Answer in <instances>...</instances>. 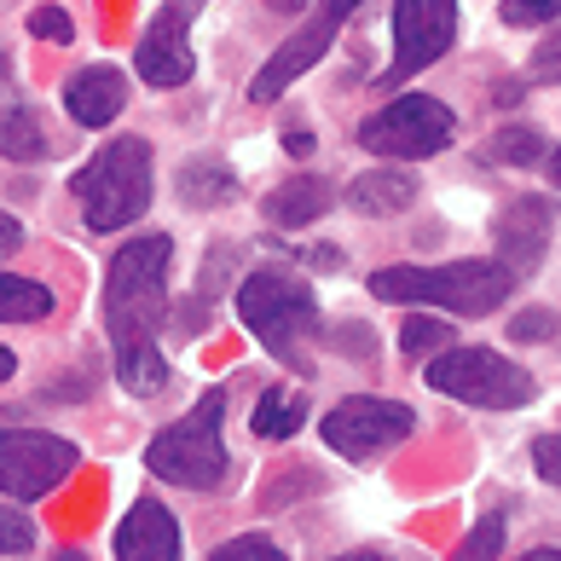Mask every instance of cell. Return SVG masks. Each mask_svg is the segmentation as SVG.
I'll return each instance as SVG.
<instances>
[{"mask_svg":"<svg viewBox=\"0 0 561 561\" xmlns=\"http://www.w3.org/2000/svg\"><path fill=\"white\" fill-rule=\"evenodd\" d=\"M220 417H226V393L209 388L203 400L185 411L180 423H169L145 446V469L169 486H185V492H209L226 481V440H220Z\"/></svg>","mask_w":561,"mask_h":561,"instance_id":"277c9868","label":"cell"},{"mask_svg":"<svg viewBox=\"0 0 561 561\" xmlns=\"http://www.w3.org/2000/svg\"><path fill=\"white\" fill-rule=\"evenodd\" d=\"M486 157L492 162H510V169H533V162H545V134H533V128H497L486 139Z\"/></svg>","mask_w":561,"mask_h":561,"instance_id":"7402d4cb","label":"cell"},{"mask_svg":"<svg viewBox=\"0 0 561 561\" xmlns=\"http://www.w3.org/2000/svg\"><path fill=\"white\" fill-rule=\"evenodd\" d=\"M116 561H180V527L157 497H139V504L122 515Z\"/></svg>","mask_w":561,"mask_h":561,"instance_id":"9a60e30c","label":"cell"},{"mask_svg":"<svg viewBox=\"0 0 561 561\" xmlns=\"http://www.w3.org/2000/svg\"><path fill=\"white\" fill-rule=\"evenodd\" d=\"M238 319L255 330V342L266 353H278L284 365L307 370L301 342L319 330V301H313V284L307 278H296V273H249L238 284Z\"/></svg>","mask_w":561,"mask_h":561,"instance_id":"5b68a950","label":"cell"},{"mask_svg":"<svg viewBox=\"0 0 561 561\" xmlns=\"http://www.w3.org/2000/svg\"><path fill=\"white\" fill-rule=\"evenodd\" d=\"M128 105V81H122L116 65H81L70 81H65V111L81 128H111Z\"/></svg>","mask_w":561,"mask_h":561,"instance_id":"5bb4252c","label":"cell"},{"mask_svg":"<svg viewBox=\"0 0 561 561\" xmlns=\"http://www.w3.org/2000/svg\"><path fill=\"white\" fill-rule=\"evenodd\" d=\"M53 313V289L35 284V278H18V273H0V319L7 324H35Z\"/></svg>","mask_w":561,"mask_h":561,"instance_id":"ffe728a7","label":"cell"},{"mask_svg":"<svg viewBox=\"0 0 561 561\" xmlns=\"http://www.w3.org/2000/svg\"><path fill=\"white\" fill-rule=\"evenodd\" d=\"M76 203L88 232H122L151 209V145L145 139H116L105 145L88 169L76 174Z\"/></svg>","mask_w":561,"mask_h":561,"instance_id":"3957f363","label":"cell"},{"mask_svg":"<svg viewBox=\"0 0 561 561\" xmlns=\"http://www.w3.org/2000/svg\"><path fill=\"white\" fill-rule=\"evenodd\" d=\"M457 134V116L428 93H400L388 99L377 116L359 122V145L370 157H388V162H417V157H440Z\"/></svg>","mask_w":561,"mask_h":561,"instance_id":"52a82bcc","label":"cell"},{"mask_svg":"<svg viewBox=\"0 0 561 561\" xmlns=\"http://www.w3.org/2000/svg\"><path fill=\"white\" fill-rule=\"evenodd\" d=\"M550 232H556L550 197H515V203H504L497 220H492L497 266H510L515 278L538 273V261H545V249H550Z\"/></svg>","mask_w":561,"mask_h":561,"instance_id":"7c38bea8","label":"cell"},{"mask_svg":"<svg viewBox=\"0 0 561 561\" xmlns=\"http://www.w3.org/2000/svg\"><path fill=\"white\" fill-rule=\"evenodd\" d=\"M527 76H533V81H561V30H556V35H545V41L533 47Z\"/></svg>","mask_w":561,"mask_h":561,"instance_id":"83f0119b","label":"cell"},{"mask_svg":"<svg viewBox=\"0 0 561 561\" xmlns=\"http://www.w3.org/2000/svg\"><path fill=\"white\" fill-rule=\"evenodd\" d=\"M504 24L515 30H533V24H550V18H561V0H504Z\"/></svg>","mask_w":561,"mask_h":561,"instance_id":"4316f807","label":"cell"},{"mask_svg":"<svg viewBox=\"0 0 561 561\" xmlns=\"http://www.w3.org/2000/svg\"><path fill=\"white\" fill-rule=\"evenodd\" d=\"M232 192H238V180L215 157H197V162H185V169H180L185 209H220V203H232Z\"/></svg>","mask_w":561,"mask_h":561,"instance_id":"ac0fdd59","label":"cell"},{"mask_svg":"<svg viewBox=\"0 0 561 561\" xmlns=\"http://www.w3.org/2000/svg\"><path fill=\"white\" fill-rule=\"evenodd\" d=\"M209 561H289L273 538H261V533H243V538H226V545L209 556Z\"/></svg>","mask_w":561,"mask_h":561,"instance_id":"d4e9b609","label":"cell"},{"mask_svg":"<svg viewBox=\"0 0 561 561\" xmlns=\"http://www.w3.org/2000/svg\"><path fill=\"white\" fill-rule=\"evenodd\" d=\"M12 370H18V359H12V353H7V347H0V382H7V377H12Z\"/></svg>","mask_w":561,"mask_h":561,"instance_id":"d590c367","label":"cell"},{"mask_svg":"<svg viewBox=\"0 0 561 561\" xmlns=\"http://www.w3.org/2000/svg\"><path fill=\"white\" fill-rule=\"evenodd\" d=\"M53 151V139L41 134V122L30 105H12L7 116H0V157L7 162H41Z\"/></svg>","mask_w":561,"mask_h":561,"instance_id":"d6986e66","label":"cell"},{"mask_svg":"<svg viewBox=\"0 0 561 561\" xmlns=\"http://www.w3.org/2000/svg\"><path fill=\"white\" fill-rule=\"evenodd\" d=\"M12 76V65H7V53H0V81H7Z\"/></svg>","mask_w":561,"mask_h":561,"instance_id":"74e56055","label":"cell"},{"mask_svg":"<svg viewBox=\"0 0 561 561\" xmlns=\"http://www.w3.org/2000/svg\"><path fill=\"white\" fill-rule=\"evenodd\" d=\"M261 209H266V220H273V226H313L330 209V180L296 174V180H284L278 192L261 203Z\"/></svg>","mask_w":561,"mask_h":561,"instance_id":"e0dca14e","label":"cell"},{"mask_svg":"<svg viewBox=\"0 0 561 561\" xmlns=\"http://www.w3.org/2000/svg\"><path fill=\"white\" fill-rule=\"evenodd\" d=\"M30 35H41V41H70L76 24H70L58 7H35V12H30Z\"/></svg>","mask_w":561,"mask_h":561,"instance_id":"f546056e","label":"cell"},{"mask_svg":"<svg viewBox=\"0 0 561 561\" xmlns=\"http://www.w3.org/2000/svg\"><path fill=\"white\" fill-rule=\"evenodd\" d=\"M533 469L545 474L550 486H561V434H538L533 440Z\"/></svg>","mask_w":561,"mask_h":561,"instance_id":"f1b7e54d","label":"cell"},{"mask_svg":"<svg viewBox=\"0 0 561 561\" xmlns=\"http://www.w3.org/2000/svg\"><path fill=\"white\" fill-rule=\"evenodd\" d=\"M451 342V324H440V319H405L400 324V353H405V359H423V353H440Z\"/></svg>","mask_w":561,"mask_h":561,"instance_id":"cb8c5ba5","label":"cell"},{"mask_svg":"<svg viewBox=\"0 0 561 561\" xmlns=\"http://www.w3.org/2000/svg\"><path fill=\"white\" fill-rule=\"evenodd\" d=\"M515 289V273L497 261H446V266H382L370 273L377 301H423V307H451L463 319H481L504 307Z\"/></svg>","mask_w":561,"mask_h":561,"instance_id":"7a4b0ae2","label":"cell"},{"mask_svg":"<svg viewBox=\"0 0 561 561\" xmlns=\"http://www.w3.org/2000/svg\"><path fill=\"white\" fill-rule=\"evenodd\" d=\"M336 561H388L382 550H353V556H336Z\"/></svg>","mask_w":561,"mask_h":561,"instance_id":"836d02e7","label":"cell"},{"mask_svg":"<svg viewBox=\"0 0 561 561\" xmlns=\"http://www.w3.org/2000/svg\"><path fill=\"white\" fill-rule=\"evenodd\" d=\"M451 41H457V0H400L393 7V65L382 76V88L440 65Z\"/></svg>","mask_w":561,"mask_h":561,"instance_id":"30bf717a","label":"cell"},{"mask_svg":"<svg viewBox=\"0 0 561 561\" xmlns=\"http://www.w3.org/2000/svg\"><path fill=\"white\" fill-rule=\"evenodd\" d=\"M353 7H359V0H319V12L307 18V24L255 70V81H249V99H261V105H266V99H278V93L289 88V81H301V76L330 53V41L342 35V24L353 18Z\"/></svg>","mask_w":561,"mask_h":561,"instance_id":"8fae6325","label":"cell"},{"mask_svg":"<svg viewBox=\"0 0 561 561\" xmlns=\"http://www.w3.org/2000/svg\"><path fill=\"white\" fill-rule=\"evenodd\" d=\"M12 249H24V226L12 215H0V255H12Z\"/></svg>","mask_w":561,"mask_h":561,"instance_id":"1f68e13d","label":"cell"},{"mask_svg":"<svg viewBox=\"0 0 561 561\" xmlns=\"http://www.w3.org/2000/svg\"><path fill=\"white\" fill-rule=\"evenodd\" d=\"M319 428H324V446L330 451H342V457H377V451H393L400 440H411L417 411L400 405V400H377V393H353V400L330 405V417Z\"/></svg>","mask_w":561,"mask_h":561,"instance_id":"9c48e42d","label":"cell"},{"mask_svg":"<svg viewBox=\"0 0 561 561\" xmlns=\"http://www.w3.org/2000/svg\"><path fill=\"white\" fill-rule=\"evenodd\" d=\"M284 151H289V157H313V134H301V128H296V134L284 139Z\"/></svg>","mask_w":561,"mask_h":561,"instance_id":"d6a6232c","label":"cell"},{"mask_svg":"<svg viewBox=\"0 0 561 561\" xmlns=\"http://www.w3.org/2000/svg\"><path fill=\"white\" fill-rule=\"evenodd\" d=\"M30 545H35L30 515H24V510H12V504H0V556H24Z\"/></svg>","mask_w":561,"mask_h":561,"instance_id":"484cf974","label":"cell"},{"mask_svg":"<svg viewBox=\"0 0 561 561\" xmlns=\"http://www.w3.org/2000/svg\"><path fill=\"white\" fill-rule=\"evenodd\" d=\"M347 203L359 215H405L411 203H417V180L411 174H400V169H370V174H359L347 185Z\"/></svg>","mask_w":561,"mask_h":561,"instance_id":"2e32d148","label":"cell"},{"mask_svg":"<svg viewBox=\"0 0 561 561\" xmlns=\"http://www.w3.org/2000/svg\"><path fill=\"white\" fill-rule=\"evenodd\" d=\"M81 463V451L65 434H41V428H0V492L30 504L47 497L53 486L70 481V469Z\"/></svg>","mask_w":561,"mask_h":561,"instance_id":"ba28073f","label":"cell"},{"mask_svg":"<svg viewBox=\"0 0 561 561\" xmlns=\"http://www.w3.org/2000/svg\"><path fill=\"white\" fill-rule=\"evenodd\" d=\"M307 417V400L301 393H284V388H266L255 400V434L261 440H289Z\"/></svg>","mask_w":561,"mask_h":561,"instance_id":"44dd1931","label":"cell"},{"mask_svg":"<svg viewBox=\"0 0 561 561\" xmlns=\"http://www.w3.org/2000/svg\"><path fill=\"white\" fill-rule=\"evenodd\" d=\"M522 561H561V550H527Z\"/></svg>","mask_w":561,"mask_h":561,"instance_id":"8d00e7d4","label":"cell"},{"mask_svg":"<svg viewBox=\"0 0 561 561\" xmlns=\"http://www.w3.org/2000/svg\"><path fill=\"white\" fill-rule=\"evenodd\" d=\"M550 330H556V313H545V307H527V313H515L510 336H515V342H545Z\"/></svg>","mask_w":561,"mask_h":561,"instance_id":"4dcf8cb0","label":"cell"},{"mask_svg":"<svg viewBox=\"0 0 561 561\" xmlns=\"http://www.w3.org/2000/svg\"><path fill=\"white\" fill-rule=\"evenodd\" d=\"M185 24H192V7H185V0H169V7L145 24L134 70L151 81V88H180V81H192V41H185Z\"/></svg>","mask_w":561,"mask_h":561,"instance_id":"4fadbf2b","label":"cell"},{"mask_svg":"<svg viewBox=\"0 0 561 561\" xmlns=\"http://www.w3.org/2000/svg\"><path fill=\"white\" fill-rule=\"evenodd\" d=\"M550 185H556V192H561V145H556V151H550Z\"/></svg>","mask_w":561,"mask_h":561,"instance_id":"e575fe53","label":"cell"},{"mask_svg":"<svg viewBox=\"0 0 561 561\" xmlns=\"http://www.w3.org/2000/svg\"><path fill=\"white\" fill-rule=\"evenodd\" d=\"M423 382L434 393H446V400H463V405H481V411H515V405H527L538 393V382L527 377V370L515 359H504V353H492V347H446V353H434Z\"/></svg>","mask_w":561,"mask_h":561,"instance_id":"8992f818","label":"cell"},{"mask_svg":"<svg viewBox=\"0 0 561 561\" xmlns=\"http://www.w3.org/2000/svg\"><path fill=\"white\" fill-rule=\"evenodd\" d=\"M497 556H504V515H481L451 561H497Z\"/></svg>","mask_w":561,"mask_h":561,"instance_id":"603a6c76","label":"cell"},{"mask_svg":"<svg viewBox=\"0 0 561 561\" xmlns=\"http://www.w3.org/2000/svg\"><path fill=\"white\" fill-rule=\"evenodd\" d=\"M162 313H169V238L145 232L122 243L105 266V330L116 353V377L134 400H151L169 382V365L157 353Z\"/></svg>","mask_w":561,"mask_h":561,"instance_id":"6da1fadb","label":"cell"}]
</instances>
